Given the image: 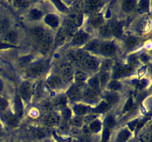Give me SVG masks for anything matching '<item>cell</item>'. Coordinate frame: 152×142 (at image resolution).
I'll list each match as a JSON object with an SVG mask.
<instances>
[{
    "mask_svg": "<svg viewBox=\"0 0 152 142\" xmlns=\"http://www.w3.org/2000/svg\"><path fill=\"white\" fill-rule=\"evenodd\" d=\"M48 67V62L43 61V62L37 63L33 66L30 67L26 71L27 75L31 77H39L44 73Z\"/></svg>",
    "mask_w": 152,
    "mask_h": 142,
    "instance_id": "obj_1",
    "label": "cell"
},
{
    "mask_svg": "<svg viewBox=\"0 0 152 142\" xmlns=\"http://www.w3.org/2000/svg\"><path fill=\"white\" fill-rule=\"evenodd\" d=\"M132 70H133V68L131 67L129 65L116 64L113 69L112 78L114 79H117V78L130 75L132 72Z\"/></svg>",
    "mask_w": 152,
    "mask_h": 142,
    "instance_id": "obj_2",
    "label": "cell"
},
{
    "mask_svg": "<svg viewBox=\"0 0 152 142\" xmlns=\"http://www.w3.org/2000/svg\"><path fill=\"white\" fill-rule=\"evenodd\" d=\"M52 42H53V37H52V36L49 33H45L44 37L39 41L40 52L43 53V54L47 53L50 50Z\"/></svg>",
    "mask_w": 152,
    "mask_h": 142,
    "instance_id": "obj_3",
    "label": "cell"
},
{
    "mask_svg": "<svg viewBox=\"0 0 152 142\" xmlns=\"http://www.w3.org/2000/svg\"><path fill=\"white\" fill-rule=\"evenodd\" d=\"M59 72L61 73V77L63 80L71 79L74 75V72H73V68L69 63L67 62H63L59 65Z\"/></svg>",
    "mask_w": 152,
    "mask_h": 142,
    "instance_id": "obj_4",
    "label": "cell"
},
{
    "mask_svg": "<svg viewBox=\"0 0 152 142\" xmlns=\"http://www.w3.org/2000/svg\"><path fill=\"white\" fill-rule=\"evenodd\" d=\"M31 93H32V86L31 83L28 81L22 82L19 87V95L21 98L25 101L28 100L31 97Z\"/></svg>",
    "mask_w": 152,
    "mask_h": 142,
    "instance_id": "obj_5",
    "label": "cell"
},
{
    "mask_svg": "<svg viewBox=\"0 0 152 142\" xmlns=\"http://www.w3.org/2000/svg\"><path fill=\"white\" fill-rule=\"evenodd\" d=\"M0 41L5 43V44L12 45V44H14V43H16L18 41L17 34L14 31L9 30L6 33H4V35L1 36Z\"/></svg>",
    "mask_w": 152,
    "mask_h": 142,
    "instance_id": "obj_6",
    "label": "cell"
},
{
    "mask_svg": "<svg viewBox=\"0 0 152 142\" xmlns=\"http://www.w3.org/2000/svg\"><path fill=\"white\" fill-rule=\"evenodd\" d=\"M47 83L50 88L58 89L60 88L61 87L63 86L64 80L62 79V77L59 76V75H54L50 76V78L48 79Z\"/></svg>",
    "mask_w": 152,
    "mask_h": 142,
    "instance_id": "obj_7",
    "label": "cell"
},
{
    "mask_svg": "<svg viewBox=\"0 0 152 142\" xmlns=\"http://www.w3.org/2000/svg\"><path fill=\"white\" fill-rule=\"evenodd\" d=\"M82 64H83L84 67L86 70H96L98 68L97 61L94 59L93 57H91V56H86V57L83 61Z\"/></svg>",
    "mask_w": 152,
    "mask_h": 142,
    "instance_id": "obj_8",
    "label": "cell"
},
{
    "mask_svg": "<svg viewBox=\"0 0 152 142\" xmlns=\"http://www.w3.org/2000/svg\"><path fill=\"white\" fill-rule=\"evenodd\" d=\"M3 119L10 127L16 126L18 123V117L16 115L12 113L10 111H4L3 112Z\"/></svg>",
    "mask_w": 152,
    "mask_h": 142,
    "instance_id": "obj_9",
    "label": "cell"
},
{
    "mask_svg": "<svg viewBox=\"0 0 152 142\" xmlns=\"http://www.w3.org/2000/svg\"><path fill=\"white\" fill-rule=\"evenodd\" d=\"M116 48L114 45L111 43H106V44H101L100 49H99V53L104 56H109L114 54L115 53Z\"/></svg>",
    "mask_w": 152,
    "mask_h": 142,
    "instance_id": "obj_10",
    "label": "cell"
},
{
    "mask_svg": "<svg viewBox=\"0 0 152 142\" xmlns=\"http://www.w3.org/2000/svg\"><path fill=\"white\" fill-rule=\"evenodd\" d=\"M82 96L89 101H96L98 99V93L91 87H88L82 93Z\"/></svg>",
    "mask_w": 152,
    "mask_h": 142,
    "instance_id": "obj_11",
    "label": "cell"
},
{
    "mask_svg": "<svg viewBox=\"0 0 152 142\" xmlns=\"http://www.w3.org/2000/svg\"><path fill=\"white\" fill-rule=\"evenodd\" d=\"M68 96L71 100H78L82 97L81 88L74 85L68 91Z\"/></svg>",
    "mask_w": 152,
    "mask_h": 142,
    "instance_id": "obj_12",
    "label": "cell"
},
{
    "mask_svg": "<svg viewBox=\"0 0 152 142\" xmlns=\"http://www.w3.org/2000/svg\"><path fill=\"white\" fill-rule=\"evenodd\" d=\"M45 33H46L45 30L41 27H36V28H33L32 30H31V36L38 42L44 37Z\"/></svg>",
    "mask_w": 152,
    "mask_h": 142,
    "instance_id": "obj_13",
    "label": "cell"
},
{
    "mask_svg": "<svg viewBox=\"0 0 152 142\" xmlns=\"http://www.w3.org/2000/svg\"><path fill=\"white\" fill-rule=\"evenodd\" d=\"M68 36V33H67L66 30L65 29V28H62L58 30L57 34H56V43L58 45H62V44H64V42L66 40L67 36Z\"/></svg>",
    "mask_w": 152,
    "mask_h": 142,
    "instance_id": "obj_14",
    "label": "cell"
},
{
    "mask_svg": "<svg viewBox=\"0 0 152 142\" xmlns=\"http://www.w3.org/2000/svg\"><path fill=\"white\" fill-rule=\"evenodd\" d=\"M88 39V35L85 33H78L76 35H74V38L72 39V44L74 45H79L82 44L86 41Z\"/></svg>",
    "mask_w": 152,
    "mask_h": 142,
    "instance_id": "obj_15",
    "label": "cell"
},
{
    "mask_svg": "<svg viewBox=\"0 0 152 142\" xmlns=\"http://www.w3.org/2000/svg\"><path fill=\"white\" fill-rule=\"evenodd\" d=\"M102 1H98V0H91L86 2V7H87L88 10L90 13H95L97 11L99 7H100Z\"/></svg>",
    "mask_w": 152,
    "mask_h": 142,
    "instance_id": "obj_16",
    "label": "cell"
},
{
    "mask_svg": "<svg viewBox=\"0 0 152 142\" xmlns=\"http://www.w3.org/2000/svg\"><path fill=\"white\" fill-rule=\"evenodd\" d=\"M15 110H16V116L18 118L22 116L23 113V106H22V99L19 96L15 98Z\"/></svg>",
    "mask_w": 152,
    "mask_h": 142,
    "instance_id": "obj_17",
    "label": "cell"
},
{
    "mask_svg": "<svg viewBox=\"0 0 152 142\" xmlns=\"http://www.w3.org/2000/svg\"><path fill=\"white\" fill-rule=\"evenodd\" d=\"M88 83L89 85H90L89 87L93 89L97 93H99V92H100V84H99V78L97 76L93 77V78H91L88 81Z\"/></svg>",
    "mask_w": 152,
    "mask_h": 142,
    "instance_id": "obj_18",
    "label": "cell"
},
{
    "mask_svg": "<svg viewBox=\"0 0 152 142\" xmlns=\"http://www.w3.org/2000/svg\"><path fill=\"white\" fill-rule=\"evenodd\" d=\"M110 28H111V34H113L115 36L120 37L122 35V33H123L122 26L118 22H115V23H113L112 25H110Z\"/></svg>",
    "mask_w": 152,
    "mask_h": 142,
    "instance_id": "obj_19",
    "label": "cell"
},
{
    "mask_svg": "<svg viewBox=\"0 0 152 142\" xmlns=\"http://www.w3.org/2000/svg\"><path fill=\"white\" fill-rule=\"evenodd\" d=\"M9 28H10V23L7 19L3 18L0 19V35H4L7 31H9Z\"/></svg>",
    "mask_w": 152,
    "mask_h": 142,
    "instance_id": "obj_20",
    "label": "cell"
},
{
    "mask_svg": "<svg viewBox=\"0 0 152 142\" xmlns=\"http://www.w3.org/2000/svg\"><path fill=\"white\" fill-rule=\"evenodd\" d=\"M103 24V19L100 15H95L91 19V25L95 28H100Z\"/></svg>",
    "mask_w": 152,
    "mask_h": 142,
    "instance_id": "obj_21",
    "label": "cell"
},
{
    "mask_svg": "<svg viewBox=\"0 0 152 142\" xmlns=\"http://www.w3.org/2000/svg\"><path fill=\"white\" fill-rule=\"evenodd\" d=\"M45 21L46 22V23L48 25L51 27H56L59 24V19H58L57 16H56L55 15L53 14H49L45 19Z\"/></svg>",
    "mask_w": 152,
    "mask_h": 142,
    "instance_id": "obj_22",
    "label": "cell"
},
{
    "mask_svg": "<svg viewBox=\"0 0 152 142\" xmlns=\"http://www.w3.org/2000/svg\"><path fill=\"white\" fill-rule=\"evenodd\" d=\"M65 29L66 30L68 35H74L76 31H77V27L76 26L71 20H69V19H68V20H67L66 22V25H65Z\"/></svg>",
    "mask_w": 152,
    "mask_h": 142,
    "instance_id": "obj_23",
    "label": "cell"
},
{
    "mask_svg": "<svg viewBox=\"0 0 152 142\" xmlns=\"http://www.w3.org/2000/svg\"><path fill=\"white\" fill-rule=\"evenodd\" d=\"M98 78H99L100 87H102L106 85V84H108L110 78V74L108 72H102V73L100 74V75Z\"/></svg>",
    "mask_w": 152,
    "mask_h": 142,
    "instance_id": "obj_24",
    "label": "cell"
},
{
    "mask_svg": "<svg viewBox=\"0 0 152 142\" xmlns=\"http://www.w3.org/2000/svg\"><path fill=\"white\" fill-rule=\"evenodd\" d=\"M74 112L77 114L78 115L81 116V115H85L87 112H88L89 108L88 106H84V105L82 104H77L76 106H74Z\"/></svg>",
    "mask_w": 152,
    "mask_h": 142,
    "instance_id": "obj_25",
    "label": "cell"
},
{
    "mask_svg": "<svg viewBox=\"0 0 152 142\" xmlns=\"http://www.w3.org/2000/svg\"><path fill=\"white\" fill-rule=\"evenodd\" d=\"M68 19L71 20L77 27H79L83 23V16L80 14V13H75V14L71 15L68 18Z\"/></svg>",
    "mask_w": 152,
    "mask_h": 142,
    "instance_id": "obj_26",
    "label": "cell"
},
{
    "mask_svg": "<svg viewBox=\"0 0 152 142\" xmlns=\"http://www.w3.org/2000/svg\"><path fill=\"white\" fill-rule=\"evenodd\" d=\"M100 47L101 44L96 40H94V41H91L87 44L86 48H87V50H90L91 52H98L99 51Z\"/></svg>",
    "mask_w": 152,
    "mask_h": 142,
    "instance_id": "obj_27",
    "label": "cell"
},
{
    "mask_svg": "<svg viewBox=\"0 0 152 142\" xmlns=\"http://www.w3.org/2000/svg\"><path fill=\"white\" fill-rule=\"evenodd\" d=\"M99 33H100L101 36L103 37L111 36V35H112V34H111L110 25H102V26L99 28Z\"/></svg>",
    "mask_w": 152,
    "mask_h": 142,
    "instance_id": "obj_28",
    "label": "cell"
},
{
    "mask_svg": "<svg viewBox=\"0 0 152 142\" xmlns=\"http://www.w3.org/2000/svg\"><path fill=\"white\" fill-rule=\"evenodd\" d=\"M105 102L108 104V105L113 104L115 102H117V101L118 100V97H117V94L114 93H109L105 96Z\"/></svg>",
    "mask_w": 152,
    "mask_h": 142,
    "instance_id": "obj_29",
    "label": "cell"
},
{
    "mask_svg": "<svg viewBox=\"0 0 152 142\" xmlns=\"http://www.w3.org/2000/svg\"><path fill=\"white\" fill-rule=\"evenodd\" d=\"M44 122L47 125H53L58 123V118L53 114H50L45 118Z\"/></svg>",
    "mask_w": 152,
    "mask_h": 142,
    "instance_id": "obj_30",
    "label": "cell"
},
{
    "mask_svg": "<svg viewBox=\"0 0 152 142\" xmlns=\"http://www.w3.org/2000/svg\"><path fill=\"white\" fill-rule=\"evenodd\" d=\"M138 44H139V40L136 37L130 36L126 41V46L128 48H132V47H136Z\"/></svg>",
    "mask_w": 152,
    "mask_h": 142,
    "instance_id": "obj_31",
    "label": "cell"
},
{
    "mask_svg": "<svg viewBox=\"0 0 152 142\" xmlns=\"http://www.w3.org/2000/svg\"><path fill=\"white\" fill-rule=\"evenodd\" d=\"M129 136H130V133L129 131L126 130H123L118 135V137L117 139V142H126L128 139L129 138Z\"/></svg>",
    "mask_w": 152,
    "mask_h": 142,
    "instance_id": "obj_32",
    "label": "cell"
},
{
    "mask_svg": "<svg viewBox=\"0 0 152 142\" xmlns=\"http://www.w3.org/2000/svg\"><path fill=\"white\" fill-rule=\"evenodd\" d=\"M89 129L93 133H98L101 130V123L99 120H94L91 123Z\"/></svg>",
    "mask_w": 152,
    "mask_h": 142,
    "instance_id": "obj_33",
    "label": "cell"
},
{
    "mask_svg": "<svg viewBox=\"0 0 152 142\" xmlns=\"http://www.w3.org/2000/svg\"><path fill=\"white\" fill-rule=\"evenodd\" d=\"M135 7V2L134 1L131 0H127L125 1L123 3V10L126 12H130L134 10Z\"/></svg>",
    "mask_w": 152,
    "mask_h": 142,
    "instance_id": "obj_34",
    "label": "cell"
},
{
    "mask_svg": "<svg viewBox=\"0 0 152 142\" xmlns=\"http://www.w3.org/2000/svg\"><path fill=\"white\" fill-rule=\"evenodd\" d=\"M74 78L76 79V82H84V81L87 78V75L86 74V72L81 70H78L77 72H76Z\"/></svg>",
    "mask_w": 152,
    "mask_h": 142,
    "instance_id": "obj_35",
    "label": "cell"
},
{
    "mask_svg": "<svg viewBox=\"0 0 152 142\" xmlns=\"http://www.w3.org/2000/svg\"><path fill=\"white\" fill-rule=\"evenodd\" d=\"M42 16V13L37 9H34L30 13V18L33 20H38Z\"/></svg>",
    "mask_w": 152,
    "mask_h": 142,
    "instance_id": "obj_36",
    "label": "cell"
},
{
    "mask_svg": "<svg viewBox=\"0 0 152 142\" xmlns=\"http://www.w3.org/2000/svg\"><path fill=\"white\" fill-rule=\"evenodd\" d=\"M107 87L109 90H118L121 88V84H120V82H118L116 80H114L112 81H110V82L108 83L107 84Z\"/></svg>",
    "mask_w": 152,
    "mask_h": 142,
    "instance_id": "obj_37",
    "label": "cell"
},
{
    "mask_svg": "<svg viewBox=\"0 0 152 142\" xmlns=\"http://www.w3.org/2000/svg\"><path fill=\"white\" fill-rule=\"evenodd\" d=\"M109 107V105L106 103V102L104 101H102L99 104V106L95 109V112H102L106 111L107 109Z\"/></svg>",
    "mask_w": 152,
    "mask_h": 142,
    "instance_id": "obj_38",
    "label": "cell"
},
{
    "mask_svg": "<svg viewBox=\"0 0 152 142\" xmlns=\"http://www.w3.org/2000/svg\"><path fill=\"white\" fill-rule=\"evenodd\" d=\"M133 106H134V101H133V99H132V98L131 97L130 99L127 101V102L126 103V104H125L124 108H123V112H124V113H126V112L130 111L131 109L133 108Z\"/></svg>",
    "mask_w": 152,
    "mask_h": 142,
    "instance_id": "obj_39",
    "label": "cell"
},
{
    "mask_svg": "<svg viewBox=\"0 0 152 142\" xmlns=\"http://www.w3.org/2000/svg\"><path fill=\"white\" fill-rule=\"evenodd\" d=\"M9 103L4 98L0 97V111L4 112V111L7 110V107H8Z\"/></svg>",
    "mask_w": 152,
    "mask_h": 142,
    "instance_id": "obj_40",
    "label": "cell"
},
{
    "mask_svg": "<svg viewBox=\"0 0 152 142\" xmlns=\"http://www.w3.org/2000/svg\"><path fill=\"white\" fill-rule=\"evenodd\" d=\"M115 125V121H114V119L113 118L112 116L109 115V116L107 117L106 118V127L108 130H111Z\"/></svg>",
    "mask_w": 152,
    "mask_h": 142,
    "instance_id": "obj_41",
    "label": "cell"
},
{
    "mask_svg": "<svg viewBox=\"0 0 152 142\" xmlns=\"http://www.w3.org/2000/svg\"><path fill=\"white\" fill-rule=\"evenodd\" d=\"M67 99L65 97H59L56 100V104L61 107H65L67 104Z\"/></svg>",
    "mask_w": 152,
    "mask_h": 142,
    "instance_id": "obj_42",
    "label": "cell"
},
{
    "mask_svg": "<svg viewBox=\"0 0 152 142\" xmlns=\"http://www.w3.org/2000/svg\"><path fill=\"white\" fill-rule=\"evenodd\" d=\"M142 141L143 142H151L152 141V137H151V132L148 131L146 133H144L141 137Z\"/></svg>",
    "mask_w": 152,
    "mask_h": 142,
    "instance_id": "obj_43",
    "label": "cell"
},
{
    "mask_svg": "<svg viewBox=\"0 0 152 142\" xmlns=\"http://www.w3.org/2000/svg\"><path fill=\"white\" fill-rule=\"evenodd\" d=\"M86 1H79L75 2L74 4V8L77 10H81L86 7Z\"/></svg>",
    "mask_w": 152,
    "mask_h": 142,
    "instance_id": "obj_44",
    "label": "cell"
},
{
    "mask_svg": "<svg viewBox=\"0 0 152 142\" xmlns=\"http://www.w3.org/2000/svg\"><path fill=\"white\" fill-rule=\"evenodd\" d=\"M111 67V63L109 61H106L102 65V72H108Z\"/></svg>",
    "mask_w": 152,
    "mask_h": 142,
    "instance_id": "obj_45",
    "label": "cell"
},
{
    "mask_svg": "<svg viewBox=\"0 0 152 142\" xmlns=\"http://www.w3.org/2000/svg\"><path fill=\"white\" fill-rule=\"evenodd\" d=\"M140 10L142 11H145L148 8V1H142L140 2Z\"/></svg>",
    "mask_w": 152,
    "mask_h": 142,
    "instance_id": "obj_46",
    "label": "cell"
},
{
    "mask_svg": "<svg viewBox=\"0 0 152 142\" xmlns=\"http://www.w3.org/2000/svg\"><path fill=\"white\" fill-rule=\"evenodd\" d=\"M54 3L56 4V7H58V8H59V10H61V11L64 12L65 10H67L66 7H65V6L64 5V4L61 2V1H54Z\"/></svg>",
    "mask_w": 152,
    "mask_h": 142,
    "instance_id": "obj_47",
    "label": "cell"
},
{
    "mask_svg": "<svg viewBox=\"0 0 152 142\" xmlns=\"http://www.w3.org/2000/svg\"><path fill=\"white\" fill-rule=\"evenodd\" d=\"M14 4H16L17 7H25L28 5V2L26 1H14Z\"/></svg>",
    "mask_w": 152,
    "mask_h": 142,
    "instance_id": "obj_48",
    "label": "cell"
},
{
    "mask_svg": "<svg viewBox=\"0 0 152 142\" xmlns=\"http://www.w3.org/2000/svg\"><path fill=\"white\" fill-rule=\"evenodd\" d=\"M147 84V81L145 80H140V81H138V83H137V85L139 88H143L145 87V85Z\"/></svg>",
    "mask_w": 152,
    "mask_h": 142,
    "instance_id": "obj_49",
    "label": "cell"
},
{
    "mask_svg": "<svg viewBox=\"0 0 152 142\" xmlns=\"http://www.w3.org/2000/svg\"><path fill=\"white\" fill-rule=\"evenodd\" d=\"M31 59H32L31 58V56H26V57L21 59L20 62H21V64H26L28 63L30 61H31Z\"/></svg>",
    "mask_w": 152,
    "mask_h": 142,
    "instance_id": "obj_50",
    "label": "cell"
},
{
    "mask_svg": "<svg viewBox=\"0 0 152 142\" xmlns=\"http://www.w3.org/2000/svg\"><path fill=\"white\" fill-rule=\"evenodd\" d=\"M73 122H74V125L80 126L82 124V120L80 118H76L74 120V121H73Z\"/></svg>",
    "mask_w": 152,
    "mask_h": 142,
    "instance_id": "obj_51",
    "label": "cell"
},
{
    "mask_svg": "<svg viewBox=\"0 0 152 142\" xmlns=\"http://www.w3.org/2000/svg\"><path fill=\"white\" fill-rule=\"evenodd\" d=\"M42 107L44 108V109H47V110L51 109V107H50V104L49 103V102H45L42 104Z\"/></svg>",
    "mask_w": 152,
    "mask_h": 142,
    "instance_id": "obj_52",
    "label": "cell"
},
{
    "mask_svg": "<svg viewBox=\"0 0 152 142\" xmlns=\"http://www.w3.org/2000/svg\"><path fill=\"white\" fill-rule=\"evenodd\" d=\"M12 47V45L5 44V43H4V42H2L1 41H0V49L7 48V47Z\"/></svg>",
    "mask_w": 152,
    "mask_h": 142,
    "instance_id": "obj_53",
    "label": "cell"
},
{
    "mask_svg": "<svg viewBox=\"0 0 152 142\" xmlns=\"http://www.w3.org/2000/svg\"><path fill=\"white\" fill-rule=\"evenodd\" d=\"M3 87H4V84H3V82L1 80V78H0V92L2 91L3 90Z\"/></svg>",
    "mask_w": 152,
    "mask_h": 142,
    "instance_id": "obj_54",
    "label": "cell"
},
{
    "mask_svg": "<svg viewBox=\"0 0 152 142\" xmlns=\"http://www.w3.org/2000/svg\"><path fill=\"white\" fill-rule=\"evenodd\" d=\"M1 126H0V135H1Z\"/></svg>",
    "mask_w": 152,
    "mask_h": 142,
    "instance_id": "obj_55",
    "label": "cell"
}]
</instances>
